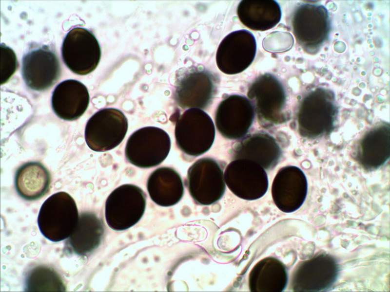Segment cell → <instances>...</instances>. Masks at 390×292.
<instances>
[{
    "label": "cell",
    "instance_id": "obj_1",
    "mask_svg": "<svg viewBox=\"0 0 390 292\" xmlns=\"http://www.w3.org/2000/svg\"><path fill=\"white\" fill-rule=\"evenodd\" d=\"M247 96L262 127L268 128L287 120L286 92L274 75L266 73L258 76L249 87Z\"/></svg>",
    "mask_w": 390,
    "mask_h": 292
},
{
    "label": "cell",
    "instance_id": "obj_2",
    "mask_svg": "<svg viewBox=\"0 0 390 292\" xmlns=\"http://www.w3.org/2000/svg\"><path fill=\"white\" fill-rule=\"evenodd\" d=\"M79 216L76 203L68 193L60 191L47 198L38 217L41 234L53 242L67 238L75 229Z\"/></svg>",
    "mask_w": 390,
    "mask_h": 292
},
{
    "label": "cell",
    "instance_id": "obj_3",
    "mask_svg": "<svg viewBox=\"0 0 390 292\" xmlns=\"http://www.w3.org/2000/svg\"><path fill=\"white\" fill-rule=\"evenodd\" d=\"M337 108L333 93L318 88L302 100L297 113L300 134L315 138L330 131L334 125Z\"/></svg>",
    "mask_w": 390,
    "mask_h": 292
},
{
    "label": "cell",
    "instance_id": "obj_4",
    "mask_svg": "<svg viewBox=\"0 0 390 292\" xmlns=\"http://www.w3.org/2000/svg\"><path fill=\"white\" fill-rule=\"evenodd\" d=\"M215 128L211 117L200 109L191 108L179 116L175 135L178 148L193 157L207 152L213 144Z\"/></svg>",
    "mask_w": 390,
    "mask_h": 292
},
{
    "label": "cell",
    "instance_id": "obj_5",
    "mask_svg": "<svg viewBox=\"0 0 390 292\" xmlns=\"http://www.w3.org/2000/svg\"><path fill=\"white\" fill-rule=\"evenodd\" d=\"M292 26L299 45L308 53H315L330 34L331 22L328 12L322 5L301 4L293 13Z\"/></svg>",
    "mask_w": 390,
    "mask_h": 292
},
{
    "label": "cell",
    "instance_id": "obj_6",
    "mask_svg": "<svg viewBox=\"0 0 390 292\" xmlns=\"http://www.w3.org/2000/svg\"><path fill=\"white\" fill-rule=\"evenodd\" d=\"M145 207L146 195L140 188L131 184L120 185L111 192L106 201V222L114 230H125L138 222Z\"/></svg>",
    "mask_w": 390,
    "mask_h": 292
},
{
    "label": "cell",
    "instance_id": "obj_7",
    "mask_svg": "<svg viewBox=\"0 0 390 292\" xmlns=\"http://www.w3.org/2000/svg\"><path fill=\"white\" fill-rule=\"evenodd\" d=\"M171 148L168 134L155 127L138 129L129 137L125 147L127 160L143 168L156 166L167 157Z\"/></svg>",
    "mask_w": 390,
    "mask_h": 292
},
{
    "label": "cell",
    "instance_id": "obj_8",
    "mask_svg": "<svg viewBox=\"0 0 390 292\" xmlns=\"http://www.w3.org/2000/svg\"><path fill=\"white\" fill-rule=\"evenodd\" d=\"M127 119L120 110L102 109L88 120L85 128V139L88 147L95 151L103 152L118 146L128 129Z\"/></svg>",
    "mask_w": 390,
    "mask_h": 292
},
{
    "label": "cell",
    "instance_id": "obj_9",
    "mask_svg": "<svg viewBox=\"0 0 390 292\" xmlns=\"http://www.w3.org/2000/svg\"><path fill=\"white\" fill-rule=\"evenodd\" d=\"M186 182L194 201L202 205L217 202L225 191L223 169L218 162L211 158L199 159L189 167Z\"/></svg>",
    "mask_w": 390,
    "mask_h": 292
},
{
    "label": "cell",
    "instance_id": "obj_10",
    "mask_svg": "<svg viewBox=\"0 0 390 292\" xmlns=\"http://www.w3.org/2000/svg\"><path fill=\"white\" fill-rule=\"evenodd\" d=\"M175 87L174 99L183 109H206L216 91L213 75L197 67L180 69L176 73Z\"/></svg>",
    "mask_w": 390,
    "mask_h": 292
},
{
    "label": "cell",
    "instance_id": "obj_11",
    "mask_svg": "<svg viewBox=\"0 0 390 292\" xmlns=\"http://www.w3.org/2000/svg\"><path fill=\"white\" fill-rule=\"evenodd\" d=\"M61 55L66 66L73 73L81 75L92 72L101 57V49L95 35L82 27L72 29L64 37Z\"/></svg>",
    "mask_w": 390,
    "mask_h": 292
},
{
    "label": "cell",
    "instance_id": "obj_12",
    "mask_svg": "<svg viewBox=\"0 0 390 292\" xmlns=\"http://www.w3.org/2000/svg\"><path fill=\"white\" fill-rule=\"evenodd\" d=\"M224 177L231 192L247 201L261 198L268 188V176L264 168L248 159L233 160L226 167Z\"/></svg>",
    "mask_w": 390,
    "mask_h": 292
},
{
    "label": "cell",
    "instance_id": "obj_13",
    "mask_svg": "<svg viewBox=\"0 0 390 292\" xmlns=\"http://www.w3.org/2000/svg\"><path fill=\"white\" fill-rule=\"evenodd\" d=\"M338 274V265L333 256L316 255L296 268L292 276V289L296 292L327 291L335 283Z\"/></svg>",
    "mask_w": 390,
    "mask_h": 292
},
{
    "label": "cell",
    "instance_id": "obj_14",
    "mask_svg": "<svg viewBox=\"0 0 390 292\" xmlns=\"http://www.w3.org/2000/svg\"><path fill=\"white\" fill-rule=\"evenodd\" d=\"M256 51L254 36L246 30L234 31L221 41L216 54L217 67L227 74L246 70L254 61Z\"/></svg>",
    "mask_w": 390,
    "mask_h": 292
},
{
    "label": "cell",
    "instance_id": "obj_15",
    "mask_svg": "<svg viewBox=\"0 0 390 292\" xmlns=\"http://www.w3.org/2000/svg\"><path fill=\"white\" fill-rule=\"evenodd\" d=\"M254 111L249 100L242 95L233 94L218 105L215 113V123L224 138L236 140L243 138L250 129Z\"/></svg>",
    "mask_w": 390,
    "mask_h": 292
},
{
    "label": "cell",
    "instance_id": "obj_16",
    "mask_svg": "<svg viewBox=\"0 0 390 292\" xmlns=\"http://www.w3.org/2000/svg\"><path fill=\"white\" fill-rule=\"evenodd\" d=\"M61 72L58 56L47 45L29 51L22 59L21 74L26 85L34 91L49 89Z\"/></svg>",
    "mask_w": 390,
    "mask_h": 292
},
{
    "label": "cell",
    "instance_id": "obj_17",
    "mask_svg": "<svg viewBox=\"0 0 390 292\" xmlns=\"http://www.w3.org/2000/svg\"><path fill=\"white\" fill-rule=\"evenodd\" d=\"M307 184L306 176L299 168L290 165L281 168L275 176L272 186L274 204L283 212H294L305 200Z\"/></svg>",
    "mask_w": 390,
    "mask_h": 292
},
{
    "label": "cell",
    "instance_id": "obj_18",
    "mask_svg": "<svg viewBox=\"0 0 390 292\" xmlns=\"http://www.w3.org/2000/svg\"><path fill=\"white\" fill-rule=\"evenodd\" d=\"M233 160L246 159L254 161L264 169L274 167L281 155L275 139L267 132L259 131L245 135L236 144L232 151Z\"/></svg>",
    "mask_w": 390,
    "mask_h": 292
},
{
    "label": "cell",
    "instance_id": "obj_19",
    "mask_svg": "<svg viewBox=\"0 0 390 292\" xmlns=\"http://www.w3.org/2000/svg\"><path fill=\"white\" fill-rule=\"evenodd\" d=\"M90 101L86 87L75 79L59 83L51 98L52 109L60 118L68 121L79 118L86 111Z\"/></svg>",
    "mask_w": 390,
    "mask_h": 292
},
{
    "label": "cell",
    "instance_id": "obj_20",
    "mask_svg": "<svg viewBox=\"0 0 390 292\" xmlns=\"http://www.w3.org/2000/svg\"><path fill=\"white\" fill-rule=\"evenodd\" d=\"M390 157V126L377 125L367 132L360 141L356 157L364 168L374 169L383 165Z\"/></svg>",
    "mask_w": 390,
    "mask_h": 292
},
{
    "label": "cell",
    "instance_id": "obj_21",
    "mask_svg": "<svg viewBox=\"0 0 390 292\" xmlns=\"http://www.w3.org/2000/svg\"><path fill=\"white\" fill-rule=\"evenodd\" d=\"M104 232L102 220L94 213H82L75 229L66 241L67 249L77 255L85 256L99 246Z\"/></svg>",
    "mask_w": 390,
    "mask_h": 292
},
{
    "label": "cell",
    "instance_id": "obj_22",
    "mask_svg": "<svg viewBox=\"0 0 390 292\" xmlns=\"http://www.w3.org/2000/svg\"><path fill=\"white\" fill-rule=\"evenodd\" d=\"M237 14L241 22L254 31H266L280 21L282 12L273 0H243L238 4Z\"/></svg>",
    "mask_w": 390,
    "mask_h": 292
},
{
    "label": "cell",
    "instance_id": "obj_23",
    "mask_svg": "<svg viewBox=\"0 0 390 292\" xmlns=\"http://www.w3.org/2000/svg\"><path fill=\"white\" fill-rule=\"evenodd\" d=\"M152 201L162 206H171L181 199L184 186L180 175L170 167H161L154 171L147 183Z\"/></svg>",
    "mask_w": 390,
    "mask_h": 292
},
{
    "label": "cell",
    "instance_id": "obj_24",
    "mask_svg": "<svg viewBox=\"0 0 390 292\" xmlns=\"http://www.w3.org/2000/svg\"><path fill=\"white\" fill-rule=\"evenodd\" d=\"M287 282L285 266L273 257H267L258 262L249 276V289L253 292H282Z\"/></svg>",
    "mask_w": 390,
    "mask_h": 292
},
{
    "label": "cell",
    "instance_id": "obj_25",
    "mask_svg": "<svg viewBox=\"0 0 390 292\" xmlns=\"http://www.w3.org/2000/svg\"><path fill=\"white\" fill-rule=\"evenodd\" d=\"M51 176L41 163H26L17 170L15 185L18 194L27 201H34L43 196L49 190Z\"/></svg>",
    "mask_w": 390,
    "mask_h": 292
},
{
    "label": "cell",
    "instance_id": "obj_26",
    "mask_svg": "<svg viewBox=\"0 0 390 292\" xmlns=\"http://www.w3.org/2000/svg\"><path fill=\"white\" fill-rule=\"evenodd\" d=\"M24 290L26 292H64L66 288L56 271L40 265L28 272L25 277Z\"/></svg>",
    "mask_w": 390,
    "mask_h": 292
},
{
    "label": "cell",
    "instance_id": "obj_27",
    "mask_svg": "<svg viewBox=\"0 0 390 292\" xmlns=\"http://www.w3.org/2000/svg\"><path fill=\"white\" fill-rule=\"evenodd\" d=\"M293 43V37L291 33L276 31L266 36L263 41V47L270 52L281 53L289 50Z\"/></svg>",
    "mask_w": 390,
    "mask_h": 292
},
{
    "label": "cell",
    "instance_id": "obj_28",
    "mask_svg": "<svg viewBox=\"0 0 390 292\" xmlns=\"http://www.w3.org/2000/svg\"><path fill=\"white\" fill-rule=\"evenodd\" d=\"M1 48V84L5 83L16 72L18 67L16 55L14 51L5 44Z\"/></svg>",
    "mask_w": 390,
    "mask_h": 292
}]
</instances>
